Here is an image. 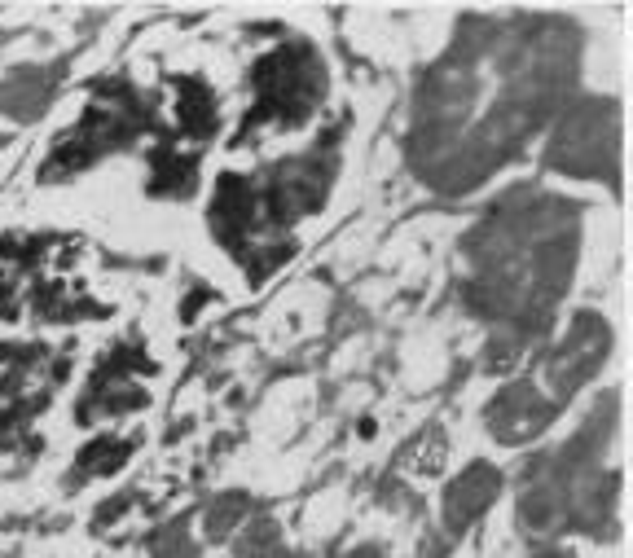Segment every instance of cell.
Masks as SVG:
<instances>
[{
  "label": "cell",
  "mask_w": 633,
  "mask_h": 558,
  "mask_svg": "<svg viewBox=\"0 0 633 558\" xmlns=\"http://www.w3.org/2000/svg\"><path fill=\"white\" fill-rule=\"evenodd\" d=\"M550 422V405L537 396V387L519 383V387H506L502 396L488 405V427L502 444H519L528 440L532 431H541Z\"/></svg>",
  "instance_id": "cell-1"
},
{
  "label": "cell",
  "mask_w": 633,
  "mask_h": 558,
  "mask_svg": "<svg viewBox=\"0 0 633 558\" xmlns=\"http://www.w3.org/2000/svg\"><path fill=\"white\" fill-rule=\"evenodd\" d=\"M53 97V75L44 66H14V71L0 80V115L31 124Z\"/></svg>",
  "instance_id": "cell-2"
},
{
  "label": "cell",
  "mask_w": 633,
  "mask_h": 558,
  "mask_svg": "<svg viewBox=\"0 0 633 558\" xmlns=\"http://www.w3.org/2000/svg\"><path fill=\"white\" fill-rule=\"evenodd\" d=\"M497 471H488V466H471L458 484L449 488V497H444V515H449L453 528H466L475 515H484L488 501L497 497Z\"/></svg>",
  "instance_id": "cell-3"
},
{
  "label": "cell",
  "mask_w": 633,
  "mask_h": 558,
  "mask_svg": "<svg viewBox=\"0 0 633 558\" xmlns=\"http://www.w3.org/2000/svg\"><path fill=\"white\" fill-rule=\"evenodd\" d=\"M242 515H247V497H220L216 506L207 510V532H211V537H225Z\"/></svg>",
  "instance_id": "cell-4"
},
{
  "label": "cell",
  "mask_w": 633,
  "mask_h": 558,
  "mask_svg": "<svg viewBox=\"0 0 633 558\" xmlns=\"http://www.w3.org/2000/svg\"><path fill=\"white\" fill-rule=\"evenodd\" d=\"M154 558H194V541L185 537V528H163L159 537H154Z\"/></svg>",
  "instance_id": "cell-5"
},
{
  "label": "cell",
  "mask_w": 633,
  "mask_h": 558,
  "mask_svg": "<svg viewBox=\"0 0 633 558\" xmlns=\"http://www.w3.org/2000/svg\"><path fill=\"white\" fill-rule=\"evenodd\" d=\"M546 558H572V554H546Z\"/></svg>",
  "instance_id": "cell-6"
}]
</instances>
